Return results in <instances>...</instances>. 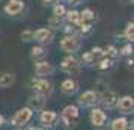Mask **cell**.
Returning a JSON list of instances; mask_svg holds the SVG:
<instances>
[{
    "instance_id": "1",
    "label": "cell",
    "mask_w": 134,
    "mask_h": 130,
    "mask_svg": "<svg viewBox=\"0 0 134 130\" xmlns=\"http://www.w3.org/2000/svg\"><path fill=\"white\" fill-rule=\"evenodd\" d=\"M32 117H33V111H32L30 107H23V109H20V111L14 115L11 124H12L14 127H23L24 124H27L30 121Z\"/></svg>"
},
{
    "instance_id": "2",
    "label": "cell",
    "mask_w": 134,
    "mask_h": 130,
    "mask_svg": "<svg viewBox=\"0 0 134 130\" xmlns=\"http://www.w3.org/2000/svg\"><path fill=\"white\" fill-rule=\"evenodd\" d=\"M60 68H62V71H65V73H68V74L74 76V74H79L80 64H79V61H77L75 58H72V56H68V58H65V59L62 61Z\"/></svg>"
},
{
    "instance_id": "3",
    "label": "cell",
    "mask_w": 134,
    "mask_h": 130,
    "mask_svg": "<svg viewBox=\"0 0 134 130\" xmlns=\"http://www.w3.org/2000/svg\"><path fill=\"white\" fill-rule=\"evenodd\" d=\"M60 49L65 53H72V51H77L80 49V43L74 35H71V37L68 35V37H65L60 41Z\"/></svg>"
},
{
    "instance_id": "4",
    "label": "cell",
    "mask_w": 134,
    "mask_h": 130,
    "mask_svg": "<svg viewBox=\"0 0 134 130\" xmlns=\"http://www.w3.org/2000/svg\"><path fill=\"white\" fill-rule=\"evenodd\" d=\"M33 91L42 95H50L53 92V88H51V83L45 79H38V80H33Z\"/></svg>"
},
{
    "instance_id": "5",
    "label": "cell",
    "mask_w": 134,
    "mask_h": 130,
    "mask_svg": "<svg viewBox=\"0 0 134 130\" xmlns=\"http://www.w3.org/2000/svg\"><path fill=\"white\" fill-rule=\"evenodd\" d=\"M27 103H29V107L32 111H42L44 106H45V95L35 92V95H32L27 100Z\"/></svg>"
},
{
    "instance_id": "6",
    "label": "cell",
    "mask_w": 134,
    "mask_h": 130,
    "mask_svg": "<svg viewBox=\"0 0 134 130\" xmlns=\"http://www.w3.org/2000/svg\"><path fill=\"white\" fill-rule=\"evenodd\" d=\"M33 39L38 41V43H41V44H50L53 41V33H51L48 29L42 27V29H38V30L33 33Z\"/></svg>"
},
{
    "instance_id": "7",
    "label": "cell",
    "mask_w": 134,
    "mask_h": 130,
    "mask_svg": "<svg viewBox=\"0 0 134 130\" xmlns=\"http://www.w3.org/2000/svg\"><path fill=\"white\" fill-rule=\"evenodd\" d=\"M118 94L113 92V91H110V89H107V91H104L103 94V98H101V103H103L107 109H111V107H115L116 105H118Z\"/></svg>"
},
{
    "instance_id": "8",
    "label": "cell",
    "mask_w": 134,
    "mask_h": 130,
    "mask_svg": "<svg viewBox=\"0 0 134 130\" xmlns=\"http://www.w3.org/2000/svg\"><path fill=\"white\" fill-rule=\"evenodd\" d=\"M116 106L119 107V111L122 113H131L134 109V100H133V97L127 95V97H122L121 100H118V105Z\"/></svg>"
},
{
    "instance_id": "9",
    "label": "cell",
    "mask_w": 134,
    "mask_h": 130,
    "mask_svg": "<svg viewBox=\"0 0 134 130\" xmlns=\"http://www.w3.org/2000/svg\"><path fill=\"white\" fill-rule=\"evenodd\" d=\"M35 73L36 76H48V74H53L54 73V67L48 64V62L45 61H39L36 62V65H35Z\"/></svg>"
},
{
    "instance_id": "10",
    "label": "cell",
    "mask_w": 134,
    "mask_h": 130,
    "mask_svg": "<svg viewBox=\"0 0 134 130\" xmlns=\"http://www.w3.org/2000/svg\"><path fill=\"white\" fill-rule=\"evenodd\" d=\"M91 121L95 127H103L105 121H107V115L101 109H93L91 112Z\"/></svg>"
},
{
    "instance_id": "11",
    "label": "cell",
    "mask_w": 134,
    "mask_h": 130,
    "mask_svg": "<svg viewBox=\"0 0 134 130\" xmlns=\"http://www.w3.org/2000/svg\"><path fill=\"white\" fill-rule=\"evenodd\" d=\"M23 8H24V3L21 0H9L5 6V11L9 15H18L23 11Z\"/></svg>"
},
{
    "instance_id": "12",
    "label": "cell",
    "mask_w": 134,
    "mask_h": 130,
    "mask_svg": "<svg viewBox=\"0 0 134 130\" xmlns=\"http://www.w3.org/2000/svg\"><path fill=\"white\" fill-rule=\"evenodd\" d=\"M79 103L81 106H93L98 103V95L97 92H93V91H87V92L81 94L79 98Z\"/></svg>"
},
{
    "instance_id": "13",
    "label": "cell",
    "mask_w": 134,
    "mask_h": 130,
    "mask_svg": "<svg viewBox=\"0 0 134 130\" xmlns=\"http://www.w3.org/2000/svg\"><path fill=\"white\" fill-rule=\"evenodd\" d=\"M14 83H15V73H12V71L0 73V88H9Z\"/></svg>"
},
{
    "instance_id": "14",
    "label": "cell",
    "mask_w": 134,
    "mask_h": 130,
    "mask_svg": "<svg viewBox=\"0 0 134 130\" xmlns=\"http://www.w3.org/2000/svg\"><path fill=\"white\" fill-rule=\"evenodd\" d=\"M39 119H41V123H42L45 127H50V126H53V124L59 119V117H57V113L53 112V111H44L42 113H41Z\"/></svg>"
},
{
    "instance_id": "15",
    "label": "cell",
    "mask_w": 134,
    "mask_h": 130,
    "mask_svg": "<svg viewBox=\"0 0 134 130\" xmlns=\"http://www.w3.org/2000/svg\"><path fill=\"white\" fill-rule=\"evenodd\" d=\"M62 92L66 94V95H72V94L77 92V89H79V86H77V83L72 80V79H66V80L62 82Z\"/></svg>"
},
{
    "instance_id": "16",
    "label": "cell",
    "mask_w": 134,
    "mask_h": 130,
    "mask_svg": "<svg viewBox=\"0 0 134 130\" xmlns=\"http://www.w3.org/2000/svg\"><path fill=\"white\" fill-rule=\"evenodd\" d=\"M62 117L68 118V119L71 121V119H74V118L79 117V109H77L75 106H66V107L63 109V113H62Z\"/></svg>"
},
{
    "instance_id": "17",
    "label": "cell",
    "mask_w": 134,
    "mask_h": 130,
    "mask_svg": "<svg viewBox=\"0 0 134 130\" xmlns=\"http://www.w3.org/2000/svg\"><path fill=\"white\" fill-rule=\"evenodd\" d=\"M128 127V121L125 118H116L113 119V123H111V129L113 130H124Z\"/></svg>"
},
{
    "instance_id": "18",
    "label": "cell",
    "mask_w": 134,
    "mask_h": 130,
    "mask_svg": "<svg viewBox=\"0 0 134 130\" xmlns=\"http://www.w3.org/2000/svg\"><path fill=\"white\" fill-rule=\"evenodd\" d=\"M30 56H32V59H35V61H41V59L45 58V51H44L42 47H33Z\"/></svg>"
},
{
    "instance_id": "19",
    "label": "cell",
    "mask_w": 134,
    "mask_h": 130,
    "mask_svg": "<svg viewBox=\"0 0 134 130\" xmlns=\"http://www.w3.org/2000/svg\"><path fill=\"white\" fill-rule=\"evenodd\" d=\"M80 20L86 21V23H92L95 20V14L92 12V9H85L83 12L80 14Z\"/></svg>"
},
{
    "instance_id": "20",
    "label": "cell",
    "mask_w": 134,
    "mask_h": 130,
    "mask_svg": "<svg viewBox=\"0 0 134 130\" xmlns=\"http://www.w3.org/2000/svg\"><path fill=\"white\" fill-rule=\"evenodd\" d=\"M66 18L69 23H72V24H80L81 23V20H80V14L77 11H69L66 14Z\"/></svg>"
},
{
    "instance_id": "21",
    "label": "cell",
    "mask_w": 134,
    "mask_h": 130,
    "mask_svg": "<svg viewBox=\"0 0 134 130\" xmlns=\"http://www.w3.org/2000/svg\"><path fill=\"white\" fill-rule=\"evenodd\" d=\"M125 38L133 43V39H134V24L133 23H128L127 27H125Z\"/></svg>"
},
{
    "instance_id": "22",
    "label": "cell",
    "mask_w": 134,
    "mask_h": 130,
    "mask_svg": "<svg viewBox=\"0 0 134 130\" xmlns=\"http://www.w3.org/2000/svg\"><path fill=\"white\" fill-rule=\"evenodd\" d=\"M65 6L63 5H56L54 9H53V14H54V17H59V18H62L63 15H65Z\"/></svg>"
},
{
    "instance_id": "23",
    "label": "cell",
    "mask_w": 134,
    "mask_h": 130,
    "mask_svg": "<svg viewBox=\"0 0 134 130\" xmlns=\"http://www.w3.org/2000/svg\"><path fill=\"white\" fill-rule=\"evenodd\" d=\"M104 55H107V56H110V58H113V59H115V58H118L119 53H118V50H116L113 45H109V47L105 49V51H104Z\"/></svg>"
},
{
    "instance_id": "24",
    "label": "cell",
    "mask_w": 134,
    "mask_h": 130,
    "mask_svg": "<svg viewBox=\"0 0 134 130\" xmlns=\"http://www.w3.org/2000/svg\"><path fill=\"white\" fill-rule=\"evenodd\" d=\"M111 64H113V62L110 61L109 58H107V59H101V61H99V64H98V68L107 70V68H110V67H111Z\"/></svg>"
},
{
    "instance_id": "25",
    "label": "cell",
    "mask_w": 134,
    "mask_h": 130,
    "mask_svg": "<svg viewBox=\"0 0 134 130\" xmlns=\"http://www.w3.org/2000/svg\"><path fill=\"white\" fill-rule=\"evenodd\" d=\"M21 39L23 41H32L33 39V32L32 30H24V32H21Z\"/></svg>"
},
{
    "instance_id": "26",
    "label": "cell",
    "mask_w": 134,
    "mask_h": 130,
    "mask_svg": "<svg viewBox=\"0 0 134 130\" xmlns=\"http://www.w3.org/2000/svg\"><path fill=\"white\" fill-rule=\"evenodd\" d=\"M92 55H93L95 59H97V58H101V56H104V50L101 49V47H93V49H92Z\"/></svg>"
},
{
    "instance_id": "27",
    "label": "cell",
    "mask_w": 134,
    "mask_h": 130,
    "mask_svg": "<svg viewBox=\"0 0 134 130\" xmlns=\"http://www.w3.org/2000/svg\"><path fill=\"white\" fill-rule=\"evenodd\" d=\"M131 53H133V45H131V44L125 45V47L121 50V55H124V56H130Z\"/></svg>"
},
{
    "instance_id": "28",
    "label": "cell",
    "mask_w": 134,
    "mask_h": 130,
    "mask_svg": "<svg viewBox=\"0 0 134 130\" xmlns=\"http://www.w3.org/2000/svg\"><path fill=\"white\" fill-rule=\"evenodd\" d=\"M83 61H85L86 64H92V62L95 61V58H93V55H92V51H89V53H85V55H83Z\"/></svg>"
},
{
    "instance_id": "29",
    "label": "cell",
    "mask_w": 134,
    "mask_h": 130,
    "mask_svg": "<svg viewBox=\"0 0 134 130\" xmlns=\"http://www.w3.org/2000/svg\"><path fill=\"white\" fill-rule=\"evenodd\" d=\"M65 32H66V33H71V35H74V33H75V27H72V26H66V27H65Z\"/></svg>"
},
{
    "instance_id": "30",
    "label": "cell",
    "mask_w": 134,
    "mask_h": 130,
    "mask_svg": "<svg viewBox=\"0 0 134 130\" xmlns=\"http://www.w3.org/2000/svg\"><path fill=\"white\" fill-rule=\"evenodd\" d=\"M66 2L69 3V5H72V6H77V5H79L81 0H66Z\"/></svg>"
},
{
    "instance_id": "31",
    "label": "cell",
    "mask_w": 134,
    "mask_h": 130,
    "mask_svg": "<svg viewBox=\"0 0 134 130\" xmlns=\"http://www.w3.org/2000/svg\"><path fill=\"white\" fill-rule=\"evenodd\" d=\"M44 3H47V5H48V3H51V2H54V0H42Z\"/></svg>"
},
{
    "instance_id": "32",
    "label": "cell",
    "mask_w": 134,
    "mask_h": 130,
    "mask_svg": "<svg viewBox=\"0 0 134 130\" xmlns=\"http://www.w3.org/2000/svg\"><path fill=\"white\" fill-rule=\"evenodd\" d=\"M2 124H3V117L0 115V126H2Z\"/></svg>"
}]
</instances>
